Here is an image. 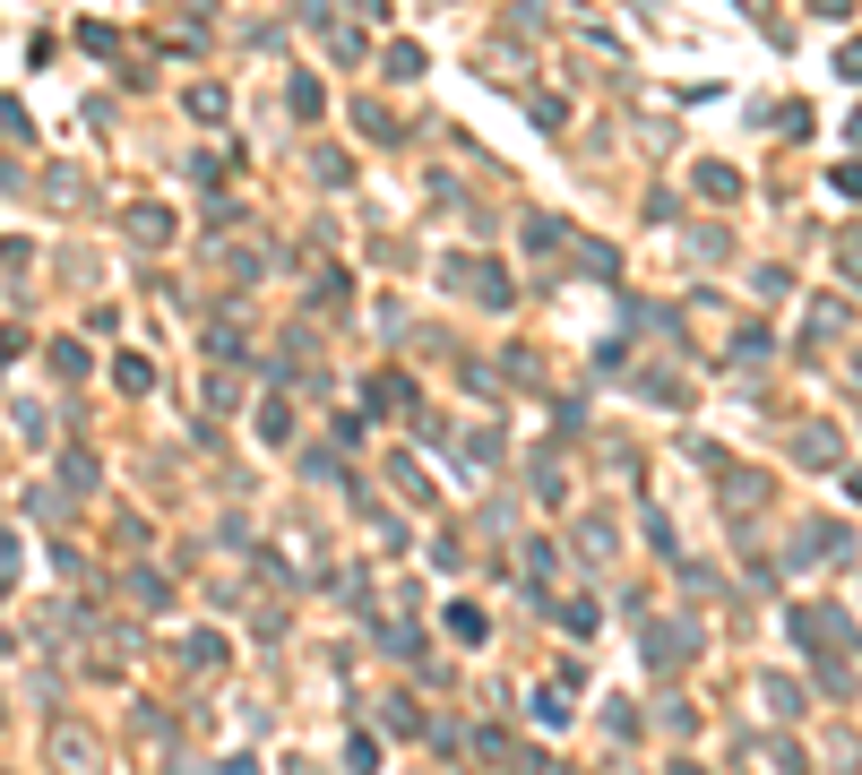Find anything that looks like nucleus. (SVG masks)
I'll use <instances>...</instances> for the list:
<instances>
[{
	"mask_svg": "<svg viewBox=\"0 0 862 775\" xmlns=\"http://www.w3.org/2000/svg\"><path fill=\"white\" fill-rule=\"evenodd\" d=\"M52 767L61 775H96V741L78 724H52Z\"/></svg>",
	"mask_w": 862,
	"mask_h": 775,
	"instance_id": "f257e3e1",
	"label": "nucleus"
},
{
	"mask_svg": "<svg viewBox=\"0 0 862 775\" xmlns=\"http://www.w3.org/2000/svg\"><path fill=\"white\" fill-rule=\"evenodd\" d=\"M129 233H138V241H164L173 224H164V208H138V216H129Z\"/></svg>",
	"mask_w": 862,
	"mask_h": 775,
	"instance_id": "f03ea898",
	"label": "nucleus"
},
{
	"mask_svg": "<svg viewBox=\"0 0 862 775\" xmlns=\"http://www.w3.org/2000/svg\"><path fill=\"white\" fill-rule=\"evenodd\" d=\"M9 362H17V328H0V371H9Z\"/></svg>",
	"mask_w": 862,
	"mask_h": 775,
	"instance_id": "7ed1b4c3",
	"label": "nucleus"
}]
</instances>
